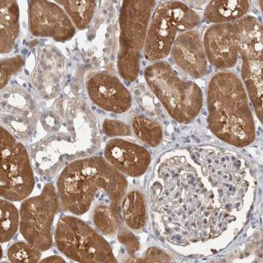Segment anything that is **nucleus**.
I'll return each mask as SVG.
<instances>
[{"label": "nucleus", "instance_id": "obj_1", "mask_svg": "<svg viewBox=\"0 0 263 263\" xmlns=\"http://www.w3.org/2000/svg\"><path fill=\"white\" fill-rule=\"evenodd\" d=\"M200 175L184 157H172L159 169L156 211L168 240L187 244L219 236L241 206L248 184L236 161L208 159Z\"/></svg>", "mask_w": 263, "mask_h": 263}, {"label": "nucleus", "instance_id": "obj_2", "mask_svg": "<svg viewBox=\"0 0 263 263\" xmlns=\"http://www.w3.org/2000/svg\"><path fill=\"white\" fill-rule=\"evenodd\" d=\"M206 102L209 126L216 137L237 147L254 142L250 99L238 75L230 70L214 75L208 84Z\"/></svg>", "mask_w": 263, "mask_h": 263}, {"label": "nucleus", "instance_id": "obj_3", "mask_svg": "<svg viewBox=\"0 0 263 263\" xmlns=\"http://www.w3.org/2000/svg\"><path fill=\"white\" fill-rule=\"evenodd\" d=\"M58 196L65 211L82 215L90 210L96 195L104 192L116 211L125 196L126 178L102 157L80 159L66 166L59 177Z\"/></svg>", "mask_w": 263, "mask_h": 263}, {"label": "nucleus", "instance_id": "obj_4", "mask_svg": "<svg viewBox=\"0 0 263 263\" xmlns=\"http://www.w3.org/2000/svg\"><path fill=\"white\" fill-rule=\"evenodd\" d=\"M145 82L166 112L178 123H191L200 114L203 95L196 82L184 80L163 60L147 66Z\"/></svg>", "mask_w": 263, "mask_h": 263}, {"label": "nucleus", "instance_id": "obj_5", "mask_svg": "<svg viewBox=\"0 0 263 263\" xmlns=\"http://www.w3.org/2000/svg\"><path fill=\"white\" fill-rule=\"evenodd\" d=\"M156 5V2L152 0H129L122 3L117 67L120 76L124 81H135L139 75L141 51L144 48Z\"/></svg>", "mask_w": 263, "mask_h": 263}, {"label": "nucleus", "instance_id": "obj_6", "mask_svg": "<svg viewBox=\"0 0 263 263\" xmlns=\"http://www.w3.org/2000/svg\"><path fill=\"white\" fill-rule=\"evenodd\" d=\"M200 16L184 2H161L155 9L148 27L144 48L149 62L163 60L170 54L178 35L194 29Z\"/></svg>", "mask_w": 263, "mask_h": 263}, {"label": "nucleus", "instance_id": "obj_7", "mask_svg": "<svg viewBox=\"0 0 263 263\" xmlns=\"http://www.w3.org/2000/svg\"><path fill=\"white\" fill-rule=\"evenodd\" d=\"M56 246L63 255L79 262H116L111 246L79 218L66 216L56 227Z\"/></svg>", "mask_w": 263, "mask_h": 263}, {"label": "nucleus", "instance_id": "obj_8", "mask_svg": "<svg viewBox=\"0 0 263 263\" xmlns=\"http://www.w3.org/2000/svg\"><path fill=\"white\" fill-rule=\"evenodd\" d=\"M0 175V194L7 200H25L34 190V174L27 149L3 126Z\"/></svg>", "mask_w": 263, "mask_h": 263}, {"label": "nucleus", "instance_id": "obj_9", "mask_svg": "<svg viewBox=\"0 0 263 263\" xmlns=\"http://www.w3.org/2000/svg\"><path fill=\"white\" fill-rule=\"evenodd\" d=\"M51 183L44 185L39 196L23 200L20 208V232L30 245L41 251L53 245L52 226L60 210V200Z\"/></svg>", "mask_w": 263, "mask_h": 263}, {"label": "nucleus", "instance_id": "obj_10", "mask_svg": "<svg viewBox=\"0 0 263 263\" xmlns=\"http://www.w3.org/2000/svg\"><path fill=\"white\" fill-rule=\"evenodd\" d=\"M242 33V18L235 22L211 25L203 39L209 63L223 70L235 67L238 60Z\"/></svg>", "mask_w": 263, "mask_h": 263}, {"label": "nucleus", "instance_id": "obj_11", "mask_svg": "<svg viewBox=\"0 0 263 263\" xmlns=\"http://www.w3.org/2000/svg\"><path fill=\"white\" fill-rule=\"evenodd\" d=\"M29 16L30 32L35 36L65 42L72 39L76 32L69 16L55 2L29 1Z\"/></svg>", "mask_w": 263, "mask_h": 263}, {"label": "nucleus", "instance_id": "obj_12", "mask_svg": "<svg viewBox=\"0 0 263 263\" xmlns=\"http://www.w3.org/2000/svg\"><path fill=\"white\" fill-rule=\"evenodd\" d=\"M90 100L104 111L124 114L132 106L130 91L114 75L98 72L91 75L86 84Z\"/></svg>", "mask_w": 263, "mask_h": 263}, {"label": "nucleus", "instance_id": "obj_13", "mask_svg": "<svg viewBox=\"0 0 263 263\" xmlns=\"http://www.w3.org/2000/svg\"><path fill=\"white\" fill-rule=\"evenodd\" d=\"M170 53L175 64L192 78H203L208 74L209 62L198 30H187L178 35Z\"/></svg>", "mask_w": 263, "mask_h": 263}, {"label": "nucleus", "instance_id": "obj_14", "mask_svg": "<svg viewBox=\"0 0 263 263\" xmlns=\"http://www.w3.org/2000/svg\"><path fill=\"white\" fill-rule=\"evenodd\" d=\"M104 156L119 172L131 177L144 175L151 163V156L145 148L121 138L107 142Z\"/></svg>", "mask_w": 263, "mask_h": 263}, {"label": "nucleus", "instance_id": "obj_15", "mask_svg": "<svg viewBox=\"0 0 263 263\" xmlns=\"http://www.w3.org/2000/svg\"><path fill=\"white\" fill-rule=\"evenodd\" d=\"M241 78L256 115L262 120V42L242 44L239 49Z\"/></svg>", "mask_w": 263, "mask_h": 263}, {"label": "nucleus", "instance_id": "obj_16", "mask_svg": "<svg viewBox=\"0 0 263 263\" xmlns=\"http://www.w3.org/2000/svg\"><path fill=\"white\" fill-rule=\"evenodd\" d=\"M20 8L16 1L0 2V52H11L20 32Z\"/></svg>", "mask_w": 263, "mask_h": 263}, {"label": "nucleus", "instance_id": "obj_17", "mask_svg": "<svg viewBox=\"0 0 263 263\" xmlns=\"http://www.w3.org/2000/svg\"><path fill=\"white\" fill-rule=\"evenodd\" d=\"M250 8L249 1H211L206 5L204 17L213 25L235 22L246 16Z\"/></svg>", "mask_w": 263, "mask_h": 263}, {"label": "nucleus", "instance_id": "obj_18", "mask_svg": "<svg viewBox=\"0 0 263 263\" xmlns=\"http://www.w3.org/2000/svg\"><path fill=\"white\" fill-rule=\"evenodd\" d=\"M124 221L131 229H142L146 224L147 211L144 196L137 190L126 195L122 204Z\"/></svg>", "mask_w": 263, "mask_h": 263}, {"label": "nucleus", "instance_id": "obj_19", "mask_svg": "<svg viewBox=\"0 0 263 263\" xmlns=\"http://www.w3.org/2000/svg\"><path fill=\"white\" fill-rule=\"evenodd\" d=\"M65 9L66 13L75 27L84 30L88 27L95 13L97 2L96 1H56Z\"/></svg>", "mask_w": 263, "mask_h": 263}, {"label": "nucleus", "instance_id": "obj_20", "mask_svg": "<svg viewBox=\"0 0 263 263\" xmlns=\"http://www.w3.org/2000/svg\"><path fill=\"white\" fill-rule=\"evenodd\" d=\"M133 128L136 136L150 147L157 146L163 139L161 124L144 116H136L134 118Z\"/></svg>", "mask_w": 263, "mask_h": 263}, {"label": "nucleus", "instance_id": "obj_21", "mask_svg": "<svg viewBox=\"0 0 263 263\" xmlns=\"http://www.w3.org/2000/svg\"><path fill=\"white\" fill-rule=\"evenodd\" d=\"M20 227V212L11 201L1 200V242L6 243L15 236Z\"/></svg>", "mask_w": 263, "mask_h": 263}, {"label": "nucleus", "instance_id": "obj_22", "mask_svg": "<svg viewBox=\"0 0 263 263\" xmlns=\"http://www.w3.org/2000/svg\"><path fill=\"white\" fill-rule=\"evenodd\" d=\"M93 221L96 228L103 234H115L118 229L116 214L107 205L96 206L93 211Z\"/></svg>", "mask_w": 263, "mask_h": 263}, {"label": "nucleus", "instance_id": "obj_23", "mask_svg": "<svg viewBox=\"0 0 263 263\" xmlns=\"http://www.w3.org/2000/svg\"><path fill=\"white\" fill-rule=\"evenodd\" d=\"M42 251L29 243L18 241L9 247L8 257L9 261L15 262H39Z\"/></svg>", "mask_w": 263, "mask_h": 263}, {"label": "nucleus", "instance_id": "obj_24", "mask_svg": "<svg viewBox=\"0 0 263 263\" xmlns=\"http://www.w3.org/2000/svg\"><path fill=\"white\" fill-rule=\"evenodd\" d=\"M24 64V61L21 55L2 60L1 77L0 86L2 90L8 84L9 80L13 74L17 73Z\"/></svg>", "mask_w": 263, "mask_h": 263}, {"label": "nucleus", "instance_id": "obj_25", "mask_svg": "<svg viewBox=\"0 0 263 263\" xmlns=\"http://www.w3.org/2000/svg\"><path fill=\"white\" fill-rule=\"evenodd\" d=\"M103 130L105 135L111 137L130 135V128L128 125L117 120H105L103 123Z\"/></svg>", "mask_w": 263, "mask_h": 263}, {"label": "nucleus", "instance_id": "obj_26", "mask_svg": "<svg viewBox=\"0 0 263 263\" xmlns=\"http://www.w3.org/2000/svg\"><path fill=\"white\" fill-rule=\"evenodd\" d=\"M120 242L126 247L129 254L133 255L139 250L140 243L138 239L133 233L128 231L121 232L118 236Z\"/></svg>", "mask_w": 263, "mask_h": 263}, {"label": "nucleus", "instance_id": "obj_27", "mask_svg": "<svg viewBox=\"0 0 263 263\" xmlns=\"http://www.w3.org/2000/svg\"><path fill=\"white\" fill-rule=\"evenodd\" d=\"M144 262H168L171 258L163 251L157 248H151L147 251L144 256Z\"/></svg>", "mask_w": 263, "mask_h": 263}, {"label": "nucleus", "instance_id": "obj_28", "mask_svg": "<svg viewBox=\"0 0 263 263\" xmlns=\"http://www.w3.org/2000/svg\"><path fill=\"white\" fill-rule=\"evenodd\" d=\"M41 262H66L62 257L58 255L50 256V257H46L45 259L42 260Z\"/></svg>", "mask_w": 263, "mask_h": 263}]
</instances>
